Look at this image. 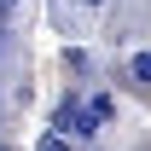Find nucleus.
Here are the masks:
<instances>
[{
  "instance_id": "obj_1",
  "label": "nucleus",
  "mask_w": 151,
  "mask_h": 151,
  "mask_svg": "<svg viewBox=\"0 0 151 151\" xmlns=\"http://www.w3.org/2000/svg\"><path fill=\"white\" fill-rule=\"evenodd\" d=\"M134 76H139V81H151V52H139V58H134Z\"/></svg>"
},
{
  "instance_id": "obj_2",
  "label": "nucleus",
  "mask_w": 151,
  "mask_h": 151,
  "mask_svg": "<svg viewBox=\"0 0 151 151\" xmlns=\"http://www.w3.org/2000/svg\"><path fill=\"white\" fill-rule=\"evenodd\" d=\"M41 151H70V145H64L58 134H47V139H41Z\"/></svg>"
},
{
  "instance_id": "obj_3",
  "label": "nucleus",
  "mask_w": 151,
  "mask_h": 151,
  "mask_svg": "<svg viewBox=\"0 0 151 151\" xmlns=\"http://www.w3.org/2000/svg\"><path fill=\"white\" fill-rule=\"evenodd\" d=\"M12 6H18V0H0V18H6V12H12Z\"/></svg>"
},
{
  "instance_id": "obj_4",
  "label": "nucleus",
  "mask_w": 151,
  "mask_h": 151,
  "mask_svg": "<svg viewBox=\"0 0 151 151\" xmlns=\"http://www.w3.org/2000/svg\"><path fill=\"white\" fill-rule=\"evenodd\" d=\"M87 6H99V0H87Z\"/></svg>"
}]
</instances>
